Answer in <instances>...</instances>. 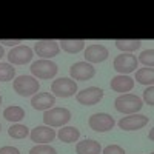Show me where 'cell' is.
<instances>
[{"label":"cell","instance_id":"cell-1","mask_svg":"<svg viewBox=\"0 0 154 154\" xmlns=\"http://www.w3.org/2000/svg\"><path fill=\"white\" fill-rule=\"evenodd\" d=\"M114 106L122 114H136L142 109L143 102L136 94H122L114 100Z\"/></svg>","mask_w":154,"mask_h":154},{"label":"cell","instance_id":"cell-2","mask_svg":"<svg viewBox=\"0 0 154 154\" xmlns=\"http://www.w3.org/2000/svg\"><path fill=\"white\" fill-rule=\"evenodd\" d=\"M12 86H14V91L19 96L29 97V96L37 94L38 88H40V83L32 75H19L14 80V83H12Z\"/></svg>","mask_w":154,"mask_h":154},{"label":"cell","instance_id":"cell-3","mask_svg":"<svg viewBox=\"0 0 154 154\" xmlns=\"http://www.w3.org/2000/svg\"><path fill=\"white\" fill-rule=\"evenodd\" d=\"M71 120V112L66 108H51L43 114V122L46 126H63Z\"/></svg>","mask_w":154,"mask_h":154},{"label":"cell","instance_id":"cell-4","mask_svg":"<svg viewBox=\"0 0 154 154\" xmlns=\"http://www.w3.org/2000/svg\"><path fill=\"white\" fill-rule=\"evenodd\" d=\"M31 72H32V77H35V79H53V77L57 74V65L54 62L51 60H45V59H40L34 62L31 65Z\"/></svg>","mask_w":154,"mask_h":154},{"label":"cell","instance_id":"cell-5","mask_svg":"<svg viewBox=\"0 0 154 154\" xmlns=\"http://www.w3.org/2000/svg\"><path fill=\"white\" fill-rule=\"evenodd\" d=\"M51 91L57 97H71L77 93V83L69 77H60L51 85Z\"/></svg>","mask_w":154,"mask_h":154},{"label":"cell","instance_id":"cell-6","mask_svg":"<svg viewBox=\"0 0 154 154\" xmlns=\"http://www.w3.org/2000/svg\"><path fill=\"white\" fill-rule=\"evenodd\" d=\"M137 63H139V62H137L136 56H133L131 53H122L120 56H117V57L114 59L112 66H114V69L117 71L119 74L126 75V74L136 71Z\"/></svg>","mask_w":154,"mask_h":154},{"label":"cell","instance_id":"cell-7","mask_svg":"<svg viewBox=\"0 0 154 154\" xmlns=\"http://www.w3.org/2000/svg\"><path fill=\"white\" fill-rule=\"evenodd\" d=\"M89 126H91V130L97 131V133H106L109 130H112L116 122L114 119L111 117L109 114L106 112H97V114H93L91 117L88 120Z\"/></svg>","mask_w":154,"mask_h":154},{"label":"cell","instance_id":"cell-8","mask_svg":"<svg viewBox=\"0 0 154 154\" xmlns=\"http://www.w3.org/2000/svg\"><path fill=\"white\" fill-rule=\"evenodd\" d=\"M34 51L38 57L49 60V59L59 56L60 46H59V42L56 40H37L34 45Z\"/></svg>","mask_w":154,"mask_h":154},{"label":"cell","instance_id":"cell-9","mask_svg":"<svg viewBox=\"0 0 154 154\" xmlns=\"http://www.w3.org/2000/svg\"><path fill=\"white\" fill-rule=\"evenodd\" d=\"M75 99L79 103H82L85 106H93L103 99V91L97 86H89V88L82 89L80 93H77Z\"/></svg>","mask_w":154,"mask_h":154},{"label":"cell","instance_id":"cell-10","mask_svg":"<svg viewBox=\"0 0 154 154\" xmlns=\"http://www.w3.org/2000/svg\"><path fill=\"white\" fill-rule=\"evenodd\" d=\"M69 74L72 77V80H80V82H85V80H89L96 75V68L88 62H77L71 66L69 69Z\"/></svg>","mask_w":154,"mask_h":154},{"label":"cell","instance_id":"cell-11","mask_svg":"<svg viewBox=\"0 0 154 154\" xmlns=\"http://www.w3.org/2000/svg\"><path fill=\"white\" fill-rule=\"evenodd\" d=\"M32 54H34V51L29 46L20 45V46L12 48L8 53V60H9L11 65H25V63L31 62Z\"/></svg>","mask_w":154,"mask_h":154},{"label":"cell","instance_id":"cell-12","mask_svg":"<svg viewBox=\"0 0 154 154\" xmlns=\"http://www.w3.org/2000/svg\"><path fill=\"white\" fill-rule=\"evenodd\" d=\"M148 123V117L143 114H130L119 120V126L123 131H137Z\"/></svg>","mask_w":154,"mask_h":154},{"label":"cell","instance_id":"cell-13","mask_svg":"<svg viewBox=\"0 0 154 154\" xmlns=\"http://www.w3.org/2000/svg\"><path fill=\"white\" fill-rule=\"evenodd\" d=\"M108 56H109V51L103 45L94 43V45H89L85 49V59L88 63H100V62L106 60Z\"/></svg>","mask_w":154,"mask_h":154},{"label":"cell","instance_id":"cell-14","mask_svg":"<svg viewBox=\"0 0 154 154\" xmlns=\"http://www.w3.org/2000/svg\"><path fill=\"white\" fill-rule=\"evenodd\" d=\"M29 137L32 142L35 143H49L56 139V131L53 130L51 126H46V125H42V126H35L34 130L29 133Z\"/></svg>","mask_w":154,"mask_h":154},{"label":"cell","instance_id":"cell-15","mask_svg":"<svg viewBox=\"0 0 154 154\" xmlns=\"http://www.w3.org/2000/svg\"><path fill=\"white\" fill-rule=\"evenodd\" d=\"M31 105L37 111H46L56 105V97L51 93H37L31 99Z\"/></svg>","mask_w":154,"mask_h":154},{"label":"cell","instance_id":"cell-16","mask_svg":"<svg viewBox=\"0 0 154 154\" xmlns=\"http://www.w3.org/2000/svg\"><path fill=\"white\" fill-rule=\"evenodd\" d=\"M109 86H111L112 91H116V93H125V94H128L134 88V79H131L130 75L119 74V75H116V77L111 79Z\"/></svg>","mask_w":154,"mask_h":154},{"label":"cell","instance_id":"cell-17","mask_svg":"<svg viewBox=\"0 0 154 154\" xmlns=\"http://www.w3.org/2000/svg\"><path fill=\"white\" fill-rule=\"evenodd\" d=\"M75 152L77 154H100L102 152V146L99 142L93 139H86L83 142H79L75 145Z\"/></svg>","mask_w":154,"mask_h":154},{"label":"cell","instance_id":"cell-18","mask_svg":"<svg viewBox=\"0 0 154 154\" xmlns=\"http://www.w3.org/2000/svg\"><path fill=\"white\" fill-rule=\"evenodd\" d=\"M57 137L60 139V142H65V143H72L77 142L80 137V131L74 126H62V130H59Z\"/></svg>","mask_w":154,"mask_h":154},{"label":"cell","instance_id":"cell-19","mask_svg":"<svg viewBox=\"0 0 154 154\" xmlns=\"http://www.w3.org/2000/svg\"><path fill=\"white\" fill-rule=\"evenodd\" d=\"M59 46L63 49V51H66V53L69 54H77V53H80V51L85 48V40L83 38H77V40H66V38H62V40L59 42Z\"/></svg>","mask_w":154,"mask_h":154},{"label":"cell","instance_id":"cell-20","mask_svg":"<svg viewBox=\"0 0 154 154\" xmlns=\"http://www.w3.org/2000/svg\"><path fill=\"white\" fill-rule=\"evenodd\" d=\"M3 117L8 120V122H14V123H19L22 119H25V109L22 106H8L5 111H3Z\"/></svg>","mask_w":154,"mask_h":154},{"label":"cell","instance_id":"cell-21","mask_svg":"<svg viewBox=\"0 0 154 154\" xmlns=\"http://www.w3.org/2000/svg\"><path fill=\"white\" fill-rule=\"evenodd\" d=\"M136 80L142 85H146V86H152L154 83V69L152 68H142L136 72Z\"/></svg>","mask_w":154,"mask_h":154},{"label":"cell","instance_id":"cell-22","mask_svg":"<svg viewBox=\"0 0 154 154\" xmlns=\"http://www.w3.org/2000/svg\"><path fill=\"white\" fill-rule=\"evenodd\" d=\"M142 42L140 40H116V46L117 49H120L122 53H131L140 48Z\"/></svg>","mask_w":154,"mask_h":154},{"label":"cell","instance_id":"cell-23","mask_svg":"<svg viewBox=\"0 0 154 154\" xmlns=\"http://www.w3.org/2000/svg\"><path fill=\"white\" fill-rule=\"evenodd\" d=\"M16 68L11 63H2L0 62V82H9L14 79Z\"/></svg>","mask_w":154,"mask_h":154},{"label":"cell","instance_id":"cell-24","mask_svg":"<svg viewBox=\"0 0 154 154\" xmlns=\"http://www.w3.org/2000/svg\"><path fill=\"white\" fill-rule=\"evenodd\" d=\"M8 134H9L12 139H25V137L29 134V130H28L25 125L16 123V125H12L9 130H8Z\"/></svg>","mask_w":154,"mask_h":154},{"label":"cell","instance_id":"cell-25","mask_svg":"<svg viewBox=\"0 0 154 154\" xmlns=\"http://www.w3.org/2000/svg\"><path fill=\"white\" fill-rule=\"evenodd\" d=\"M137 62H142L145 66L152 68V65H154V49H145L143 53L139 56Z\"/></svg>","mask_w":154,"mask_h":154},{"label":"cell","instance_id":"cell-26","mask_svg":"<svg viewBox=\"0 0 154 154\" xmlns=\"http://www.w3.org/2000/svg\"><path fill=\"white\" fill-rule=\"evenodd\" d=\"M29 154H57V151L46 143H40V145H35L29 149Z\"/></svg>","mask_w":154,"mask_h":154},{"label":"cell","instance_id":"cell-27","mask_svg":"<svg viewBox=\"0 0 154 154\" xmlns=\"http://www.w3.org/2000/svg\"><path fill=\"white\" fill-rule=\"evenodd\" d=\"M143 100L146 102L149 106L154 105V88L152 86H148L145 91H143Z\"/></svg>","mask_w":154,"mask_h":154},{"label":"cell","instance_id":"cell-28","mask_svg":"<svg viewBox=\"0 0 154 154\" xmlns=\"http://www.w3.org/2000/svg\"><path fill=\"white\" fill-rule=\"evenodd\" d=\"M102 154H125V151L119 145H109V146H106L103 151H102Z\"/></svg>","mask_w":154,"mask_h":154},{"label":"cell","instance_id":"cell-29","mask_svg":"<svg viewBox=\"0 0 154 154\" xmlns=\"http://www.w3.org/2000/svg\"><path fill=\"white\" fill-rule=\"evenodd\" d=\"M0 154H20V151L14 146H3L0 148Z\"/></svg>","mask_w":154,"mask_h":154},{"label":"cell","instance_id":"cell-30","mask_svg":"<svg viewBox=\"0 0 154 154\" xmlns=\"http://www.w3.org/2000/svg\"><path fill=\"white\" fill-rule=\"evenodd\" d=\"M22 42H23L22 38H14V40H3V38H0V43L6 45V46H16V45L22 43Z\"/></svg>","mask_w":154,"mask_h":154},{"label":"cell","instance_id":"cell-31","mask_svg":"<svg viewBox=\"0 0 154 154\" xmlns=\"http://www.w3.org/2000/svg\"><path fill=\"white\" fill-rule=\"evenodd\" d=\"M3 56H5V51H3V48H2V46H0V59H2Z\"/></svg>","mask_w":154,"mask_h":154},{"label":"cell","instance_id":"cell-32","mask_svg":"<svg viewBox=\"0 0 154 154\" xmlns=\"http://www.w3.org/2000/svg\"><path fill=\"white\" fill-rule=\"evenodd\" d=\"M0 105H2V96H0Z\"/></svg>","mask_w":154,"mask_h":154},{"label":"cell","instance_id":"cell-33","mask_svg":"<svg viewBox=\"0 0 154 154\" xmlns=\"http://www.w3.org/2000/svg\"><path fill=\"white\" fill-rule=\"evenodd\" d=\"M0 130H2V125H0Z\"/></svg>","mask_w":154,"mask_h":154}]
</instances>
